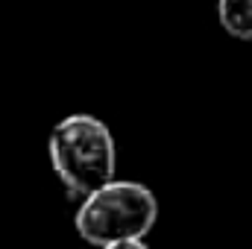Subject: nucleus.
I'll return each mask as SVG.
<instances>
[{
  "label": "nucleus",
  "mask_w": 252,
  "mask_h": 249,
  "mask_svg": "<svg viewBox=\"0 0 252 249\" xmlns=\"http://www.w3.org/2000/svg\"><path fill=\"white\" fill-rule=\"evenodd\" d=\"M103 249H150L144 241H124V244H112V247H103Z\"/></svg>",
  "instance_id": "4"
},
{
  "label": "nucleus",
  "mask_w": 252,
  "mask_h": 249,
  "mask_svg": "<svg viewBox=\"0 0 252 249\" xmlns=\"http://www.w3.org/2000/svg\"><path fill=\"white\" fill-rule=\"evenodd\" d=\"M217 18L232 38L252 41V0H217Z\"/></svg>",
  "instance_id": "3"
},
{
  "label": "nucleus",
  "mask_w": 252,
  "mask_h": 249,
  "mask_svg": "<svg viewBox=\"0 0 252 249\" xmlns=\"http://www.w3.org/2000/svg\"><path fill=\"white\" fill-rule=\"evenodd\" d=\"M47 156L59 182L79 199L112 182L118 173L115 135L94 115L62 118L47 138Z\"/></svg>",
  "instance_id": "1"
},
{
  "label": "nucleus",
  "mask_w": 252,
  "mask_h": 249,
  "mask_svg": "<svg viewBox=\"0 0 252 249\" xmlns=\"http://www.w3.org/2000/svg\"><path fill=\"white\" fill-rule=\"evenodd\" d=\"M158 220V199L141 182L112 179L88 193L73 217L76 235L91 247L144 241Z\"/></svg>",
  "instance_id": "2"
}]
</instances>
